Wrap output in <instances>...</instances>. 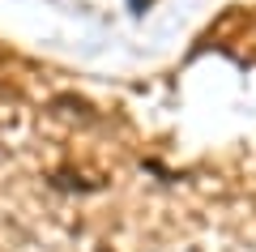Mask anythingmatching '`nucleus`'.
<instances>
[{
    "mask_svg": "<svg viewBox=\"0 0 256 252\" xmlns=\"http://www.w3.org/2000/svg\"><path fill=\"white\" fill-rule=\"evenodd\" d=\"M98 252H111V248H98Z\"/></svg>",
    "mask_w": 256,
    "mask_h": 252,
    "instance_id": "nucleus-1",
    "label": "nucleus"
}]
</instances>
